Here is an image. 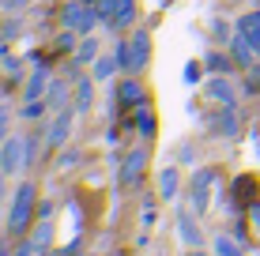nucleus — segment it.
I'll return each mask as SVG.
<instances>
[{
	"mask_svg": "<svg viewBox=\"0 0 260 256\" xmlns=\"http://www.w3.org/2000/svg\"><path fill=\"white\" fill-rule=\"evenodd\" d=\"M49 64L42 60V64H34L30 72H26V83H23V102H38V98H46V87H49Z\"/></svg>",
	"mask_w": 260,
	"mask_h": 256,
	"instance_id": "obj_12",
	"label": "nucleus"
},
{
	"mask_svg": "<svg viewBox=\"0 0 260 256\" xmlns=\"http://www.w3.org/2000/svg\"><path fill=\"white\" fill-rule=\"evenodd\" d=\"M204 68H208L211 76H230L238 64H234V57H230V49H226V46H215L208 57H204Z\"/></svg>",
	"mask_w": 260,
	"mask_h": 256,
	"instance_id": "obj_19",
	"label": "nucleus"
},
{
	"mask_svg": "<svg viewBox=\"0 0 260 256\" xmlns=\"http://www.w3.org/2000/svg\"><path fill=\"white\" fill-rule=\"evenodd\" d=\"M53 211H57V204H53V200H46V204H38V215H42V218H53Z\"/></svg>",
	"mask_w": 260,
	"mask_h": 256,
	"instance_id": "obj_38",
	"label": "nucleus"
},
{
	"mask_svg": "<svg viewBox=\"0 0 260 256\" xmlns=\"http://www.w3.org/2000/svg\"><path fill=\"white\" fill-rule=\"evenodd\" d=\"M76 83V94H72V109L79 113V117H87V113L94 109V76L83 72L79 79H72Z\"/></svg>",
	"mask_w": 260,
	"mask_h": 256,
	"instance_id": "obj_14",
	"label": "nucleus"
},
{
	"mask_svg": "<svg viewBox=\"0 0 260 256\" xmlns=\"http://www.w3.org/2000/svg\"><path fill=\"white\" fill-rule=\"evenodd\" d=\"M219 181V173L211 170V166H200V170L192 173V185H189V207L196 211V215H204L211 204V185Z\"/></svg>",
	"mask_w": 260,
	"mask_h": 256,
	"instance_id": "obj_8",
	"label": "nucleus"
},
{
	"mask_svg": "<svg viewBox=\"0 0 260 256\" xmlns=\"http://www.w3.org/2000/svg\"><path fill=\"white\" fill-rule=\"evenodd\" d=\"M155 218H158L155 200H143V207H140V226H143V230H151V226H155Z\"/></svg>",
	"mask_w": 260,
	"mask_h": 256,
	"instance_id": "obj_30",
	"label": "nucleus"
},
{
	"mask_svg": "<svg viewBox=\"0 0 260 256\" xmlns=\"http://www.w3.org/2000/svg\"><path fill=\"white\" fill-rule=\"evenodd\" d=\"M87 4H98V0H87Z\"/></svg>",
	"mask_w": 260,
	"mask_h": 256,
	"instance_id": "obj_45",
	"label": "nucleus"
},
{
	"mask_svg": "<svg viewBox=\"0 0 260 256\" xmlns=\"http://www.w3.org/2000/svg\"><path fill=\"white\" fill-rule=\"evenodd\" d=\"M121 72V60H117V53H102V57L91 64V76H94V83H110V79H117Z\"/></svg>",
	"mask_w": 260,
	"mask_h": 256,
	"instance_id": "obj_20",
	"label": "nucleus"
},
{
	"mask_svg": "<svg viewBox=\"0 0 260 256\" xmlns=\"http://www.w3.org/2000/svg\"><path fill=\"white\" fill-rule=\"evenodd\" d=\"M12 256H46V252H42L38 245L30 241V234H26V237H19V241H15V249H12Z\"/></svg>",
	"mask_w": 260,
	"mask_h": 256,
	"instance_id": "obj_28",
	"label": "nucleus"
},
{
	"mask_svg": "<svg viewBox=\"0 0 260 256\" xmlns=\"http://www.w3.org/2000/svg\"><path fill=\"white\" fill-rule=\"evenodd\" d=\"M177 196H181V166H166V170L158 173V200H162V204H174Z\"/></svg>",
	"mask_w": 260,
	"mask_h": 256,
	"instance_id": "obj_17",
	"label": "nucleus"
},
{
	"mask_svg": "<svg viewBox=\"0 0 260 256\" xmlns=\"http://www.w3.org/2000/svg\"><path fill=\"white\" fill-rule=\"evenodd\" d=\"M4 196H8V185H4V173H0V204H4Z\"/></svg>",
	"mask_w": 260,
	"mask_h": 256,
	"instance_id": "obj_41",
	"label": "nucleus"
},
{
	"mask_svg": "<svg viewBox=\"0 0 260 256\" xmlns=\"http://www.w3.org/2000/svg\"><path fill=\"white\" fill-rule=\"evenodd\" d=\"M8 46H12V42H8V34H4V26H0V57H4V53H12V49H8Z\"/></svg>",
	"mask_w": 260,
	"mask_h": 256,
	"instance_id": "obj_39",
	"label": "nucleus"
},
{
	"mask_svg": "<svg viewBox=\"0 0 260 256\" xmlns=\"http://www.w3.org/2000/svg\"><path fill=\"white\" fill-rule=\"evenodd\" d=\"M185 256H208V252H204V249H192V252H185Z\"/></svg>",
	"mask_w": 260,
	"mask_h": 256,
	"instance_id": "obj_43",
	"label": "nucleus"
},
{
	"mask_svg": "<svg viewBox=\"0 0 260 256\" xmlns=\"http://www.w3.org/2000/svg\"><path fill=\"white\" fill-rule=\"evenodd\" d=\"M140 15L136 0H98V19L106 30H132Z\"/></svg>",
	"mask_w": 260,
	"mask_h": 256,
	"instance_id": "obj_3",
	"label": "nucleus"
},
{
	"mask_svg": "<svg viewBox=\"0 0 260 256\" xmlns=\"http://www.w3.org/2000/svg\"><path fill=\"white\" fill-rule=\"evenodd\" d=\"M177 162H181V166H196V147L181 143V147H177Z\"/></svg>",
	"mask_w": 260,
	"mask_h": 256,
	"instance_id": "obj_33",
	"label": "nucleus"
},
{
	"mask_svg": "<svg viewBox=\"0 0 260 256\" xmlns=\"http://www.w3.org/2000/svg\"><path fill=\"white\" fill-rule=\"evenodd\" d=\"M0 256H12V245H8V237H0Z\"/></svg>",
	"mask_w": 260,
	"mask_h": 256,
	"instance_id": "obj_40",
	"label": "nucleus"
},
{
	"mask_svg": "<svg viewBox=\"0 0 260 256\" xmlns=\"http://www.w3.org/2000/svg\"><path fill=\"white\" fill-rule=\"evenodd\" d=\"M76 117L79 113L72 109V105L49 113V121H46V151H64L68 139H72V128H76Z\"/></svg>",
	"mask_w": 260,
	"mask_h": 256,
	"instance_id": "obj_6",
	"label": "nucleus"
},
{
	"mask_svg": "<svg viewBox=\"0 0 260 256\" xmlns=\"http://www.w3.org/2000/svg\"><path fill=\"white\" fill-rule=\"evenodd\" d=\"M238 26H230L226 19H211V34H215V46H226L230 38H234Z\"/></svg>",
	"mask_w": 260,
	"mask_h": 256,
	"instance_id": "obj_27",
	"label": "nucleus"
},
{
	"mask_svg": "<svg viewBox=\"0 0 260 256\" xmlns=\"http://www.w3.org/2000/svg\"><path fill=\"white\" fill-rule=\"evenodd\" d=\"M30 241L49 256V249H53V218H42V215H38V223L30 226Z\"/></svg>",
	"mask_w": 260,
	"mask_h": 256,
	"instance_id": "obj_23",
	"label": "nucleus"
},
{
	"mask_svg": "<svg viewBox=\"0 0 260 256\" xmlns=\"http://www.w3.org/2000/svg\"><path fill=\"white\" fill-rule=\"evenodd\" d=\"M113 53H117L124 76H140L143 68L151 64V34L143 30V26H140V30H132V34H124Z\"/></svg>",
	"mask_w": 260,
	"mask_h": 256,
	"instance_id": "obj_2",
	"label": "nucleus"
},
{
	"mask_svg": "<svg viewBox=\"0 0 260 256\" xmlns=\"http://www.w3.org/2000/svg\"><path fill=\"white\" fill-rule=\"evenodd\" d=\"M196 211L192 207H181L177 211V237H181V245L185 249H200L204 245V230H200V223H196Z\"/></svg>",
	"mask_w": 260,
	"mask_h": 256,
	"instance_id": "obj_10",
	"label": "nucleus"
},
{
	"mask_svg": "<svg viewBox=\"0 0 260 256\" xmlns=\"http://www.w3.org/2000/svg\"><path fill=\"white\" fill-rule=\"evenodd\" d=\"M26 8V0H0V12H8V15H19Z\"/></svg>",
	"mask_w": 260,
	"mask_h": 256,
	"instance_id": "obj_34",
	"label": "nucleus"
},
{
	"mask_svg": "<svg viewBox=\"0 0 260 256\" xmlns=\"http://www.w3.org/2000/svg\"><path fill=\"white\" fill-rule=\"evenodd\" d=\"M234 26H238V34H245V38L253 42V49L260 53V12H245Z\"/></svg>",
	"mask_w": 260,
	"mask_h": 256,
	"instance_id": "obj_24",
	"label": "nucleus"
},
{
	"mask_svg": "<svg viewBox=\"0 0 260 256\" xmlns=\"http://www.w3.org/2000/svg\"><path fill=\"white\" fill-rule=\"evenodd\" d=\"M4 94H8V83H4V76H0V98H4Z\"/></svg>",
	"mask_w": 260,
	"mask_h": 256,
	"instance_id": "obj_42",
	"label": "nucleus"
},
{
	"mask_svg": "<svg viewBox=\"0 0 260 256\" xmlns=\"http://www.w3.org/2000/svg\"><path fill=\"white\" fill-rule=\"evenodd\" d=\"M60 26L76 34H94V26H102L98 19V4H87V0H72V4L60 8Z\"/></svg>",
	"mask_w": 260,
	"mask_h": 256,
	"instance_id": "obj_5",
	"label": "nucleus"
},
{
	"mask_svg": "<svg viewBox=\"0 0 260 256\" xmlns=\"http://www.w3.org/2000/svg\"><path fill=\"white\" fill-rule=\"evenodd\" d=\"M8 136H12V105L0 98V143H4Z\"/></svg>",
	"mask_w": 260,
	"mask_h": 256,
	"instance_id": "obj_29",
	"label": "nucleus"
},
{
	"mask_svg": "<svg viewBox=\"0 0 260 256\" xmlns=\"http://www.w3.org/2000/svg\"><path fill=\"white\" fill-rule=\"evenodd\" d=\"M204 94H208L211 105H238V87L230 76H211L204 83Z\"/></svg>",
	"mask_w": 260,
	"mask_h": 256,
	"instance_id": "obj_11",
	"label": "nucleus"
},
{
	"mask_svg": "<svg viewBox=\"0 0 260 256\" xmlns=\"http://www.w3.org/2000/svg\"><path fill=\"white\" fill-rule=\"evenodd\" d=\"M72 94H76V83H72L68 76H64V79L53 76V79H49V87H46V105H49V113L68 109V105H72Z\"/></svg>",
	"mask_w": 260,
	"mask_h": 256,
	"instance_id": "obj_13",
	"label": "nucleus"
},
{
	"mask_svg": "<svg viewBox=\"0 0 260 256\" xmlns=\"http://www.w3.org/2000/svg\"><path fill=\"white\" fill-rule=\"evenodd\" d=\"M0 76H4L8 91L23 87L26 83V60L19 57V53H4V57H0Z\"/></svg>",
	"mask_w": 260,
	"mask_h": 256,
	"instance_id": "obj_15",
	"label": "nucleus"
},
{
	"mask_svg": "<svg viewBox=\"0 0 260 256\" xmlns=\"http://www.w3.org/2000/svg\"><path fill=\"white\" fill-rule=\"evenodd\" d=\"M98 57H102V42H98L94 34H83V38H79V46H76V57H72V60H79L83 68H91Z\"/></svg>",
	"mask_w": 260,
	"mask_h": 256,
	"instance_id": "obj_22",
	"label": "nucleus"
},
{
	"mask_svg": "<svg viewBox=\"0 0 260 256\" xmlns=\"http://www.w3.org/2000/svg\"><path fill=\"white\" fill-rule=\"evenodd\" d=\"M15 117H19V121H42V117H49V105H46V98H38V102H23Z\"/></svg>",
	"mask_w": 260,
	"mask_h": 256,
	"instance_id": "obj_26",
	"label": "nucleus"
},
{
	"mask_svg": "<svg viewBox=\"0 0 260 256\" xmlns=\"http://www.w3.org/2000/svg\"><path fill=\"white\" fill-rule=\"evenodd\" d=\"M76 162H79V151H68L64 147V151H60V170H72Z\"/></svg>",
	"mask_w": 260,
	"mask_h": 256,
	"instance_id": "obj_36",
	"label": "nucleus"
},
{
	"mask_svg": "<svg viewBox=\"0 0 260 256\" xmlns=\"http://www.w3.org/2000/svg\"><path fill=\"white\" fill-rule=\"evenodd\" d=\"M245 218H249V230H253V234L260 237V200H253V204H249Z\"/></svg>",
	"mask_w": 260,
	"mask_h": 256,
	"instance_id": "obj_32",
	"label": "nucleus"
},
{
	"mask_svg": "<svg viewBox=\"0 0 260 256\" xmlns=\"http://www.w3.org/2000/svg\"><path fill=\"white\" fill-rule=\"evenodd\" d=\"M26 170V132H12V136L0 143V173L15 177Z\"/></svg>",
	"mask_w": 260,
	"mask_h": 256,
	"instance_id": "obj_7",
	"label": "nucleus"
},
{
	"mask_svg": "<svg viewBox=\"0 0 260 256\" xmlns=\"http://www.w3.org/2000/svg\"><path fill=\"white\" fill-rule=\"evenodd\" d=\"M79 256H94V252H79Z\"/></svg>",
	"mask_w": 260,
	"mask_h": 256,
	"instance_id": "obj_44",
	"label": "nucleus"
},
{
	"mask_svg": "<svg viewBox=\"0 0 260 256\" xmlns=\"http://www.w3.org/2000/svg\"><path fill=\"white\" fill-rule=\"evenodd\" d=\"M132 125H136V132H140V139H143V143H151V139L158 136V121H155V113H151L147 105L132 109Z\"/></svg>",
	"mask_w": 260,
	"mask_h": 256,
	"instance_id": "obj_21",
	"label": "nucleus"
},
{
	"mask_svg": "<svg viewBox=\"0 0 260 256\" xmlns=\"http://www.w3.org/2000/svg\"><path fill=\"white\" fill-rule=\"evenodd\" d=\"M211 132H215V136H238V132H241L238 105H219V113L211 117Z\"/></svg>",
	"mask_w": 260,
	"mask_h": 256,
	"instance_id": "obj_18",
	"label": "nucleus"
},
{
	"mask_svg": "<svg viewBox=\"0 0 260 256\" xmlns=\"http://www.w3.org/2000/svg\"><path fill=\"white\" fill-rule=\"evenodd\" d=\"M204 72H208V68H204V60H189V64H185V83H200Z\"/></svg>",
	"mask_w": 260,
	"mask_h": 256,
	"instance_id": "obj_31",
	"label": "nucleus"
},
{
	"mask_svg": "<svg viewBox=\"0 0 260 256\" xmlns=\"http://www.w3.org/2000/svg\"><path fill=\"white\" fill-rule=\"evenodd\" d=\"M38 185L30 177H23L15 185L12 200H8V223H4V234L8 237H26L30 234V226L38 223Z\"/></svg>",
	"mask_w": 260,
	"mask_h": 256,
	"instance_id": "obj_1",
	"label": "nucleus"
},
{
	"mask_svg": "<svg viewBox=\"0 0 260 256\" xmlns=\"http://www.w3.org/2000/svg\"><path fill=\"white\" fill-rule=\"evenodd\" d=\"M211 256H249L241 245L234 241V237H226V234H215L211 237Z\"/></svg>",
	"mask_w": 260,
	"mask_h": 256,
	"instance_id": "obj_25",
	"label": "nucleus"
},
{
	"mask_svg": "<svg viewBox=\"0 0 260 256\" xmlns=\"http://www.w3.org/2000/svg\"><path fill=\"white\" fill-rule=\"evenodd\" d=\"M143 173H147V147L143 143H132L128 151L117 158V189H136L143 181Z\"/></svg>",
	"mask_w": 260,
	"mask_h": 256,
	"instance_id": "obj_4",
	"label": "nucleus"
},
{
	"mask_svg": "<svg viewBox=\"0 0 260 256\" xmlns=\"http://www.w3.org/2000/svg\"><path fill=\"white\" fill-rule=\"evenodd\" d=\"M113 102H117L121 109H140V105H147V91H143L140 76H124V79H117Z\"/></svg>",
	"mask_w": 260,
	"mask_h": 256,
	"instance_id": "obj_9",
	"label": "nucleus"
},
{
	"mask_svg": "<svg viewBox=\"0 0 260 256\" xmlns=\"http://www.w3.org/2000/svg\"><path fill=\"white\" fill-rule=\"evenodd\" d=\"M249 91H260V60L249 68Z\"/></svg>",
	"mask_w": 260,
	"mask_h": 256,
	"instance_id": "obj_37",
	"label": "nucleus"
},
{
	"mask_svg": "<svg viewBox=\"0 0 260 256\" xmlns=\"http://www.w3.org/2000/svg\"><path fill=\"white\" fill-rule=\"evenodd\" d=\"M0 26H4V34H8V42H12V38H15V34H19V15H8V19H4V23H0Z\"/></svg>",
	"mask_w": 260,
	"mask_h": 256,
	"instance_id": "obj_35",
	"label": "nucleus"
},
{
	"mask_svg": "<svg viewBox=\"0 0 260 256\" xmlns=\"http://www.w3.org/2000/svg\"><path fill=\"white\" fill-rule=\"evenodd\" d=\"M226 49H230V57H234V64H238V68H245V72L260 60V53L253 49V42H249L245 34H238V30H234V38L226 42Z\"/></svg>",
	"mask_w": 260,
	"mask_h": 256,
	"instance_id": "obj_16",
	"label": "nucleus"
}]
</instances>
